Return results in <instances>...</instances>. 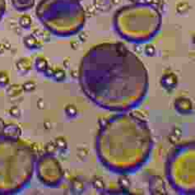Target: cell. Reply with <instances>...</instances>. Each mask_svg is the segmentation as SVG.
Listing matches in <instances>:
<instances>
[{"label": "cell", "mask_w": 195, "mask_h": 195, "mask_svg": "<svg viewBox=\"0 0 195 195\" xmlns=\"http://www.w3.org/2000/svg\"><path fill=\"white\" fill-rule=\"evenodd\" d=\"M78 79L84 95L92 102L118 113L138 107L149 87L144 64L120 43L93 46L82 58Z\"/></svg>", "instance_id": "cell-1"}, {"label": "cell", "mask_w": 195, "mask_h": 195, "mask_svg": "<svg viewBox=\"0 0 195 195\" xmlns=\"http://www.w3.org/2000/svg\"><path fill=\"white\" fill-rule=\"evenodd\" d=\"M153 138L147 122L120 112L104 122L96 137V153L105 168L118 175L138 171L149 160Z\"/></svg>", "instance_id": "cell-2"}, {"label": "cell", "mask_w": 195, "mask_h": 195, "mask_svg": "<svg viewBox=\"0 0 195 195\" xmlns=\"http://www.w3.org/2000/svg\"><path fill=\"white\" fill-rule=\"evenodd\" d=\"M36 156L28 144L0 137V194H17L31 181Z\"/></svg>", "instance_id": "cell-3"}, {"label": "cell", "mask_w": 195, "mask_h": 195, "mask_svg": "<svg viewBox=\"0 0 195 195\" xmlns=\"http://www.w3.org/2000/svg\"><path fill=\"white\" fill-rule=\"evenodd\" d=\"M35 13L45 28L60 37L77 33L85 22V12L77 0H41Z\"/></svg>", "instance_id": "cell-4"}, {"label": "cell", "mask_w": 195, "mask_h": 195, "mask_svg": "<svg viewBox=\"0 0 195 195\" xmlns=\"http://www.w3.org/2000/svg\"><path fill=\"white\" fill-rule=\"evenodd\" d=\"M166 177L179 194H195V142L173 147L166 162Z\"/></svg>", "instance_id": "cell-5"}, {"label": "cell", "mask_w": 195, "mask_h": 195, "mask_svg": "<svg viewBox=\"0 0 195 195\" xmlns=\"http://www.w3.org/2000/svg\"><path fill=\"white\" fill-rule=\"evenodd\" d=\"M35 0H12V5L20 11L27 10L34 5Z\"/></svg>", "instance_id": "cell-6"}, {"label": "cell", "mask_w": 195, "mask_h": 195, "mask_svg": "<svg viewBox=\"0 0 195 195\" xmlns=\"http://www.w3.org/2000/svg\"><path fill=\"white\" fill-rule=\"evenodd\" d=\"M6 12V0H0V21Z\"/></svg>", "instance_id": "cell-7"}]
</instances>
